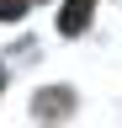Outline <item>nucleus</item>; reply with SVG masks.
Wrapping results in <instances>:
<instances>
[{
    "label": "nucleus",
    "instance_id": "f257e3e1",
    "mask_svg": "<svg viewBox=\"0 0 122 128\" xmlns=\"http://www.w3.org/2000/svg\"><path fill=\"white\" fill-rule=\"evenodd\" d=\"M90 11H96V0H69V6H64V16H58V27H64L69 38H74V32H85Z\"/></svg>",
    "mask_w": 122,
    "mask_h": 128
},
{
    "label": "nucleus",
    "instance_id": "f03ea898",
    "mask_svg": "<svg viewBox=\"0 0 122 128\" xmlns=\"http://www.w3.org/2000/svg\"><path fill=\"white\" fill-rule=\"evenodd\" d=\"M27 11V0H0V16H21Z\"/></svg>",
    "mask_w": 122,
    "mask_h": 128
}]
</instances>
